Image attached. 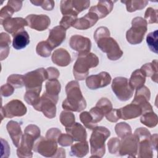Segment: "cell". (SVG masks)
Listing matches in <instances>:
<instances>
[{
  "label": "cell",
  "instance_id": "obj_47",
  "mask_svg": "<svg viewBox=\"0 0 158 158\" xmlns=\"http://www.w3.org/2000/svg\"><path fill=\"white\" fill-rule=\"evenodd\" d=\"M31 3L36 6H41L43 9L46 10H51L53 9L55 2L53 1H30Z\"/></svg>",
  "mask_w": 158,
  "mask_h": 158
},
{
  "label": "cell",
  "instance_id": "obj_57",
  "mask_svg": "<svg viewBox=\"0 0 158 158\" xmlns=\"http://www.w3.org/2000/svg\"><path fill=\"white\" fill-rule=\"evenodd\" d=\"M150 143L152 147V149H154L156 151L157 148V134H154L151 136Z\"/></svg>",
  "mask_w": 158,
  "mask_h": 158
},
{
  "label": "cell",
  "instance_id": "obj_48",
  "mask_svg": "<svg viewBox=\"0 0 158 158\" xmlns=\"http://www.w3.org/2000/svg\"><path fill=\"white\" fill-rule=\"evenodd\" d=\"M14 12L15 11L10 6L7 4L3 7L0 11V23L1 24L4 20L10 18Z\"/></svg>",
  "mask_w": 158,
  "mask_h": 158
},
{
  "label": "cell",
  "instance_id": "obj_3",
  "mask_svg": "<svg viewBox=\"0 0 158 158\" xmlns=\"http://www.w3.org/2000/svg\"><path fill=\"white\" fill-rule=\"evenodd\" d=\"M99 64V58L91 52L78 54V57L73 67V73L77 80L86 79L89 74L90 68L96 67Z\"/></svg>",
  "mask_w": 158,
  "mask_h": 158
},
{
  "label": "cell",
  "instance_id": "obj_41",
  "mask_svg": "<svg viewBox=\"0 0 158 158\" xmlns=\"http://www.w3.org/2000/svg\"><path fill=\"white\" fill-rule=\"evenodd\" d=\"M89 1H79L73 0L72 1V6L74 12L78 15L83 10L88 9L89 6Z\"/></svg>",
  "mask_w": 158,
  "mask_h": 158
},
{
  "label": "cell",
  "instance_id": "obj_8",
  "mask_svg": "<svg viewBox=\"0 0 158 158\" xmlns=\"http://www.w3.org/2000/svg\"><path fill=\"white\" fill-rule=\"evenodd\" d=\"M58 99V96H52L45 92L41 96L40 102L33 107L35 110L42 112L46 117L52 118L56 115V104Z\"/></svg>",
  "mask_w": 158,
  "mask_h": 158
},
{
  "label": "cell",
  "instance_id": "obj_38",
  "mask_svg": "<svg viewBox=\"0 0 158 158\" xmlns=\"http://www.w3.org/2000/svg\"><path fill=\"white\" fill-rule=\"evenodd\" d=\"M7 83L12 85L14 88L23 87L24 84V75L19 74H12L8 77Z\"/></svg>",
  "mask_w": 158,
  "mask_h": 158
},
{
  "label": "cell",
  "instance_id": "obj_35",
  "mask_svg": "<svg viewBox=\"0 0 158 158\" xmlns=\"http://www.w3.org/2000/svg\"><path fill=\"white\" fill-rule=\"evenodd\" d=\"M52 49H53L47 42V41H42L39 42L36 48V51L38 55L43 57H49L51 54V51Z\"/></svg>",
  "mask_w": 158,
  "mask_h": 158
},
{
  "label": "cell",
  "instance_id": "obj_26",
  "mask_svg": "<svg viewBox=\"0 0 158 158\" xmlns=\"http://www.w3.org/2000/svg\"><path fill=\"white\" fill-rule=\"evenodd\" d=\"M145 77H149L151 78V80L157 83V60L155 59L150 63H146L144 64L141 69H139Z\"/></svg>",
  "mask_w": 158,
  "mask_h": 158
},
{
  "label": "cell",
  "instance_id": "obj_33",
  "mask_svg": "<svg viewBox=\"0 0 158 158\" xmlns=\"http://www.w3.org/2000/svg\"><path fill=\"white\" fill-rule=\"evenodd\" d=\"M46 93L52 96H58L61 89L60 82L57 79L49 80L45 85Z\"/></svg>",
  "mask_w": 158,
  "mask_h": 158
},
{
  "label": "cell",
  "instance_id": "obj_52",
  "mask_svg": "<svg viewBox=\"0 0 158 158\" xmlns=\"http://www.w3.org/2000/svg\"><path fill=\"white\" fill-rule=\"evenodd\" d=\"M105 117L108 121L113 123L117 122L120 118L119 110L116 109H112L105 115Z\"/></svg>",
  "mask_w": 158,
  "mask_h": 158
},
{
  "label": "cell",
  "instance_id": "obj_40",
  "mask_svg": "<svg viewBox=\"0 0 158 158\" xmlns=\"http://www.w3.org/2000/svg\"><path fill=\"white\" fill-rule=\"evenodd\" d=\"M146 42L150 50L157 54V30L151 32L147 35Z\"/></svg>",
  "mask_w": 158,
  "mask_h": 158
},
{
  "label": "cell",
  "instance_id": "obj_42",
  "mask_svg": "<svg viewBox=\"0 0 158 158\" xmlns=\"http://www.w3.org/2000/svg\"><path fill=\"white\" fill-rule=\"evenodd\" d=\"M96 106L104 113V115L112 109V105L111 102L106 98H101L96 103Z\"/></svg>",
  "mask_w": 158,
  "mask_h": 158
},
{
  "label": "cell",
  "instance_id": "obj_25",
  "mask_svg": "<svg viewBox=\"0 0 158 158\" xmlns=\"http://www.w3.org/2000/svg\"><path fill=\"white\" fill-rule=\"evenodd\" d=\"M12 46L15 49L19 50L25 48L30 43V36L25 30H22L12 35Z\"/></svg>",
  "mask_w": 158,
  "mask_h": 158
},
{
  "label": "cell",
  "instance_id": "obj_5",
  "mask_svg": "<svg viewBox=\"0 0 158 158\" xmlns=\"http://www.w3.org/2000/svg\"><path fill=\"white\" fill-rule=\"evenodd\" d=\"M148 23L141 17H136L131 21V27L126 33L127 41L131 44H138L143 41L147 31Z\"/></svg>",
  "mask_w": 158,
  "mask_h": 158
},
{
  "label": "cell",
  "instance_id": "obj_19",
  "mask_svg": "<svg viewBox=\"0 0 158 158\" xmlns=\"http://www.w3.org/2000/svg\"><path fill=\"white\" fill-rule=\"evenodd\" d=\"M98 20L99 18L95 13L89 11L85 16L77 18L72 27L78 30H86L94 25Z\"/></svg>",
  "mask_w": 158,
  "mask_h": 158
},
{
  "label": "cell",
  "instance_id": "obj_16",
  "mask_svg": "<svg viewBox=\"0 0 158 158\" xmlns=\"http://www.w3.org/2000/svg\"><path fill=\"white\" fill-rule=\"evenodd\" d=\"M25 20L29 27L37 31L46 30L51 23L50 18L44 14H30L26 17Z\"/></svg>",
  "mask_w": 158,
  "mask_h": 158
},
{
  "label": "cell",
  "instance_id": "obj_24",
  "mask_svg": "<svg viewBox=\"0 0 158 158\" xmlns=\"http://www.w3.org/2000/svg\"><path fill=\"white\" fill-rule=\"evenodd\" d=\"M51 59L54 64L60 67L67 66L71 62L70 54L64 48L56 49L52 54Z\"/></svg>",
  "mask_w": 158,
  "mask_h": 158
},
{
  "label": "cell",
  "instance_id": "obj_32",
  "mask_svg": "<svg viewBox=\"0 0 158 158\" xmlns=\"http://www.w3.org/2000/svg\"><path fill=\"white\" fill-rule=\"evenodd\" d=\"M140 122L144 125L149 128L155 127L158 123L157 115L152 111H148L141 114Z\"/></svg>",
  "mask_w": 158,
  "mask_h": 158
},
{
  "label": "cell",
  "instance_id": "obj_43",
  "mask_svg": "<svg viewBox=\"0 0 158 158\" xmlns=\"http://www.w3.org/2000/svg\"><path fill=\"white\" fill-rule=\"evenodd\" d=\"M144 19L148 23H157V10L148 7L144 14Z\"/></svg>",
  "mask_w": 158,
  "mask_h": 158
},
{
  "label": "cell",
  "instance_id": "obj_4",
  "mask_svg": "<svg viewBox=\"0 0 158 158\" xmlns=\"http://www.w3.org/2000/svg\"><path fill=\"white\" fill-rule=\"evenodd\" d=\"M110 135V132L106 127L97 126L93 129L89 139L90 157H102L104 155L105 141Z\"/></svg>",
  "mask_w": 158,
  "mask_h": 158
},
{
  "label": "cell",
  "instance_id": "obj_9",
  "mask_svg": "<svg viewBox=\"0 0 158 158\" xmlns=\"http://www.w3.org/2000/svg\"><path fill=\"white\" fill-rule=\"evenodd\" d=\"M47 79H48V72L44 68L29 72L24 75V84L26 89L42 88L43 82Z\"/></svg>",
  "mask_w": 158,
  "mask_h": 158
},
{
  "label": "cell",
  "instance_id": "obj_21",
  "mask_svg": "<svg viewBox=\"0 0 158 158\" xmlns=\"http://www.w3.org/2000/svg\"><path fill=\"white\" fill-rule=\"evenodd\" d=\"M114 2L112 1H99L96 6L90 7L89 11L95 13L99 19L106 17L112 10Z\"/></svg>",
  "mask_w": 158,
  "mask_h": 158
},
{
  "label": "cell",
  "instance_id": "obj_51",
  "mask_svg": "<svg viewBox=\"0 0 158 158\" xmlns=\"http://www.w3.org/2000/svg\"><path fill=\"white\" fill-rule=\"evenodd\" d=\"M61 131L57 128H52L48 130L46 134V138L57 142L58 138L61 134Z\"/></svg>",
  "mask_w": 158,
  "mask_h": 158
},
{
  "label": "cell",
  "instance_id": "obj_53",
  "mask_svg": "<svg viewBox=\"0 0 158 158\" xmlns=\"http://www.w3.org/2000/svg\"><path fill=\"white\" fill-rule=\"evenodd\" d=\"M110 35V31L109 29L106 27H100L96 29L94 33V39L95 41L105 36Z\"/></svg>",
  "mask_w": 158,
  "mask_h": 158
},
{
  "label": "cell",
  "instance_id": "obj_54",
  "mask_svg": "<svg viewBox=\"0 0 158 158\" xmlns=\"http://www.w3.org/2000/svg\"><path fill=\"white\" fill-rule=\"evenodd\" d=\"M14 91V88L12 85L8 83L2 85L1 87V94L2 96L8 97L12 95Z\"/></svg>",
  "mask_w": 158,
  "mask_h": 158
},
{
  "label": "cell",
  "instance_id": "obj_14",
  "mask_svg": "<svg viewBox=\"0 0 158 158\" xmlns=\"http://www.w3.org/2000/svg\"><path fill=\"white\" fill-rule=\"evenodd\" d=\"M110 74L101 72L96 75H92L86 78V85L90 89H97L107 86L111 81Z\"/></svg>",
  "mask_w": 158,
  "mask_h": 158
},
{
  "label": "cell",
  "instance_id": "obj_28",
  "mask_svg": "<svg viewBox=\"0 0 158 158\" xmlns=\"http://www.w3.org/2000/svg\"><path fill=\"white\" fill-rule=\"evenodd\" d=\"M138 157L140 158H152L153 157L152 147L150 139H144L138 142Z\"/></svg>",
  "mask_w": 158,
  "mask_h": 158
},
{
  "label": "cell",
  "instance_id": "obj_2",
  "mask_svg": "<svg viewBox=\"0 0 158 158\" xmlns=\"http://www.w3.org/2000/svg\"><path fill=\"white\" fill-rule=\"evenodd\" d=\"M40 128L35 125L30 124L26 127L17 149V154L19 157H32L31 150L33 148L35 141L40 137Z\"/></svg>",
  "mask_w": 158,
  "mask_h": 158
},
{
  "label": "cell",
  "instance_id": "obj_58",
  "mask_svg": "<svg viewBox=\"0 0 158 158\" xmlns=\"http://www.w3.org/2000/svg\"><path fill=\"white\" fill-rule=\"evenodd\" d=\"M54 157H65V151L62 148L57 149L56 154Z\"/></svg>",
  "mask_w": 158,
  "mask_h": 158
},
{
  "label": "cell",
  "instance_id": "obj_39",
  "mask_svg": "<svg viewBox=\"0 0 158 158\" xmlns=\"http://www.w3.org/2000/svg\"><path fill=\"white\" fill-rule=\"evenodd\" d=\"M80 119L84 126L89 130H93L96 127H97V124L94 122L93 119L89 112H82L80 114Z\"/></svg>",
  "mask_w": 158,
  "mask_h": 158
},
{
  "label": "cell",
  "instance_id": "obj_20",
  "mask_svg": "<svg viewBox=\"0 0 158 158\" xmlns=\"http://www.w3.org/2000/svg\"><path fill=\"white\" fill-rule=\"evenodd\" d=\"M120 118L123 120H128L136 118L140 116L142 113V109L139 106L136 104L130 103L123 107L118 109Z\"/></svg>",
  "mask_w": 158,
  "mask_h": 158
},
{
  "label": "cell",
  "instance_id": "obj_12",
  "mask_svg": "<svg viewBox=\"0 0 158 158\" xmlns=\"http://www.w3.org/2000/svg\"><path fill=\"white\" fill-rule=\"evenodd\" d=\"M138 141L133 135H130L122 139L118 153L120 156L127 155L135 157L138 153Z\"/></svg>",
  "mask_w": 158,
  "mask_h": 158
},
{
  "label": "cell",
  "instance_id": "obj_55",
  "mask_svg": "<svg viewBox=\"0 0 158 158\" xmlns=\"http://www.w3.org/2000/svg\"><path fill=\"white\" fill-rule=\"evenodd\" d=\"M46 70L48 75V80L57 79L60 75V73L56 68L50 67L47 68Z\"/></svg>",
  "mask_w": 158,
  "mask_h": 158
},
{
  "label": "cell",
  "instance_id": "obj_6",
  "mask_svg": "<svg viewBox=\"0 0 158 158\" xmlns=\"http://www.w3.org/2000/svg\"><path fill=\"white\" fill-rule=\"evenodd\" d=\"M98 47L104 52L107 54V58L111 60H117L123 56L117 42L110 35L100 38L96 41Z\"/></svg>",
  "mask_w": 158,
  "mask_h": 158
},
{
  "label": "cell",
  "instance_id": "obj_34",
  "mask_svg": "<svg viewBox=\"0 0 158 158\" xmlns=\"http://www.w3.org/2000/svg\"><path fill=\"white\" fill-rule=\"evenodd\" d=\"M121 2L126 5L127 10L129 12H133L136 10H139L144 8L148 3L147 1H123Z\"/></svg>",
  "mask_w": 158,
  "mask_h": 158
},
{
  "label": "cell",
  "instance_id": "obj_45",
  "mask_svg": "<svg viewBox=\"0 0 158 158\" xmlns=\"http://www.w3.org/2000/svg\"><path fill=\"white\" fill-rule=\"evenodd\" d=\"M77 16L73 15H63L60 22V26L62 27L64 29L67 30L72 26L74 22L77 20Z\"/></svg>",
  "mask_w": 158,
  "mask_h": 158
},
{
  "label": "cell",
  "instance_id": "obj_56",
  "mask_svg": "<svg viewBox=\"0 0 158 158\" xmlns=\"http://www.w3.org/2000/svg\"><path fill=\"white\" fill-rule=\"evenodd\" d=\"M7 4L10 6L15 12H18L19 10H20L21 9V8L22 7V1L9 0V1H8Z\"/></svg>",
  "mask_w": 158,
  "mask_h": 158
},
{
  "label": "cell",
  "instance_id": "obj_46",
  "mask_svg": "<svg viewBox=\"0 0 158 158\" xmlns=\"http://www.w3.org/2000/svg\"><path fill=\"white\" fill-rule=\"evenodd\" d=\"M120 145V141L117 138H110L108 143L107 146L109 151L112 154H115L118 152Z\"/></svg>",
  "mask_w": 158,
  "mask_h": 158
},
{
  "label": "cell",
  "instance_id": "obj_50",
  "mask_svg": "<svg viewBox=\"0 0 158 158\" xmlns=\"http://www.w3.org/2000/svg\"><path fill=\"white\" fill-rule=\"evenodd\" d=\"M73 142V138L69 135L68 133L67 134H62L61 133L60 135L59 136L58 138L57 143L62 146H69L72 144Z\"/></svg>",
  "mask_w": 158,
  "mask_h": 158
},
{
  "label": "cell",
  "instance_id": "obj_15",
  "mask_svg": "<svg viewBox=\"0 0 158 158\" xmlns=\"http://www.w3.org/2000/svg\"><path fill=\"white\" fill-rule=\"evenodd\" d=\"M70 48L78 52V54L89 53L91 48V42L88 38L75 35L70 37L69 41Z\"/></svg>",
  "mask_w": 158,
  "mask_h": 158
},
{
  "label": "cell",
  "instance_id": "obj_1",
  "mask_svg": "<svg viewBox=\"0 0 158 158\" xmlns=\"http://www.w3.org/2000/svg\"><path fill=\"white\" fill-rule=\"evenodd\" d=\"M66 99L62 102L64 110L81 112L86 107V102L82 95L80 85L77 81H70L65 86Z\"/></svg>",
  "mask_w": 158,
  "mask_h": 158
},
{
  "label": "cell",
  "instance_id": "obj_11",
  "mask_svg": "<svg viewBox=\"0 0 158 158\" xmlns=\"http://www.w3.org/2000/svg\"><path fill=\"white\" fill-rule=\"evenodd\" d=\"M27 107L20 100L14 99L7 102L4 107H1V120L4 117L12 118L14 117H22L26 114Z\"/></svg>",
  "mask_w": 158,
  "mask_h": 158
},
{
  "label": "cell",
  "instance_id": "obj_13",
  "mask_svg": "<svg viewBox=\"0 0 158 158\" xmlns=\"http://www.w3.org/2000/svg\"><path fill=\"white\" fill-rule=\"evenodd\" d=\"M151 98V92L148 87L143 86L139 89H136L135 97L132 101V103L136 104L140 106L143 113L152 111V107L148 102Z\"/></svg>",
  "mask_w": 158,
  "mask_h": 158
},
{
  "label": "cell",
  "instance_id": "obj_29",
  "mask_svg": "<svg viewBox=\"0 0 158 158\" xmlns=\"http://www.w3.org/2000/svg\"><path fill=\"white\" fill-rule=\"evenodd\" d=\"M145 81V75L143 73L140 69H136L132 73L128 83L133 89H137L144 86Z\"/></svg>",
  "mask_w": 158,
  "mask_h": 158
},
{
  "label": "cell",
  "instance_id": "obj_17",
  "mask_svg": "<svg viewBox=\"0 0 158 158\" xmlns=\"http://www.w3.org/2000/svg\"><path fill=\"white\" fill-rule=\"evenodd\" d=\"M1 25L4 30L12 35L24 30V27L28 26L26 20L22 17L8 18L2 22Z\"/></svg>",
  "mask_w": 158,
  "mask_h": 158
},
{
  "label": "cell",
  "instance_id": "obj_44",
  "mask_svg": "<svg viewBox=\"0 0 158 158\" xmlns=\"http://www.w3.org/2000/svg\"><path fill=\"white\" fill-rule=\"evenodd\" d=\"M134 135L138 139V142L144 139H150L151 133L150 131L146 128L140 127L135 130Z\"/></svg>",
  "mask_w": 158,
  "mask_h": 158
},
{
  "label": "cell",
  "instance_id": "obj_37",
  "mask_svg": "<svg viewBox=\"0 0 158 158\" xmlns=\"http://www.w3.org/2000/svg\"><path fill=\"white\" fill-rule=\"evenodd\" d=\"M60 122L65 127L72 125L75 121L74 114L69 110H63L60 114Z\"/></svg>",
  "mask_w": 158,
  "mask_h": 158
},
{
  "label": "cell",
  "instance_id": "obj_27",
  "mask_svg": "<svg viewBox=\"0 0 158 158\" xmlns=\"http://www.w3.org/2000/svg\"><path fill=\"white\" fill-rule=\"evenodd\" d=\"M89 152V146L88 141H83L75 143L71 146L70 154L72 156L77 157H85Z\"/></svg>",
  "mask_w": 158,
  "mask_h": 158
},
{
  "label": "cell",
  "instance_id": "obj_23",
  "mask_svg": "<svg viewBox=\"0 0 158 158\" xmlns=\"http://www.w3.org/2000/svg\"><path fill=\"white\" fill-rule=\"evenodd\" d=\"M67 133L70 135L75 141H83L87 138V134L84 127L79 123H74L72 125L65 127Z\"/></svg>",
  "mask_w": 158,
  "mask_h": 158
},
{
  "label": "cell",
  "instance_id": "obj_7",
  "mask_svg": "<svg viewBox=\"0 0 158 158\" xmlns=\"http://www.w3.org/2000/svg\"><path fill=\"white\" fill-rule=\"evenodd\" d=\"M112 89L117 98L121 101L129 100L133 94V89L130 86L127 78L115 77L112 83Z\"/></svg>",
  "mask_w": 158,
  "mask_h": 158
},
{
  "label": "cell",
  "instance_id": "obj_36",
  "mask_svg": "<svg viewBox=\"0 0 158 158\" xmlns=\"http://www.w3.org/2000/svg\"><path fill=\"white\" fill-rule=\"evenodd\" d=\"M115 131L120 138H123L131 134V127L125 122H120L116 124Z\"/></svg>",
  "mask_w": 158,
  "mask_h": 158
},
{
  "label": "cell",
  "instance_id": "obj_18",
  "mask_svg": "<svg viewBox=\"0 0 158 158\" xmlns=\"http://www.w3.org/2000/svg\"><path fill=\"white\" fill-rule=\"evenodd\" d=\"M65 37L66 30L62 27L59 25L49 30V36L46 41L51 48L54 49L62 43L65 39Z\"/></svg>",
  "mask_w": 158,
  "mask_h": 158
},
{
  "label": "cell",
  "instance_id": "obj_31",
  "mask_svg": "<svg viewBox=\"0 0 158 158\" xmlns=\"http://www.w3.org/2000/svg\"><path fill=\"white\" fill-rule=\"evenodd\" d=\"M42 88L36 89H26V92L24 94V100L25 102L32 106L36 105L40 101V94Z\"/></svg>",
  "mask_w": 158,
  "mask_h": 158
},
{
  "label": "cell",
  "instance_id": "obj_10",
  "mask_svg": "<svg viewBox=\"0 0 158 158\" xmlns=\"http://www.w3.org/2000/svg\"><path fill=\"white\" fill-rule=\"evenodd\" d=\"M57 142L40 136L34 143L33 150L46 157H54L57 151Z\"/></svg>",
  "mask_w": 158,
  "mask_h": 158
},
{
  "label": "cell",
  "instance_id": "obj_49",
  "mask_svg": "<svg viewBox=\"0 0 158 158\" xmlns=\"http://www.w3.org/2000/svg\"><path fill=\"white\" fill-rule=\"evenodd\" d=\"M89 112L91 114L94 122L96 124L102 119L104 115V113L96 106L92 107Z\"/></svg>",
  "mask_w": 158,
  "mask_h": 158
},
{
  "label": "cell",
  "instance_id": "obj_30",
  "mask_svg": "<svg viewBox=\"0 0 158 158\" xmlns=\"http://www.w3.org/2000/svg\"><path fill=\"white\" fill-rule=\"evenodd\" d=\"M11 40L9 35L6 33L0 34V54L1 60L5 59L9 55Z\"/></svg>",
  "mask_w": 158,
  "mask_h": 158
},
{
  "label": "cell",
  "instance_id": "obj_22",
  "mask_svg": "<svg viewBox=\"0 0 158 158\" xmlns=\"http://www.w3.org/2000/svg\"><path fill=\"white\" fill-rule=\"evenodd\" d=\"M6 128L12 139L14 145L18 147L20 144V141L23 136L20 124L15 121L10 120L7 123Z\"/></svg>",
  "mask_w": 158,
  "mask_h": 158
}]
</instances>
